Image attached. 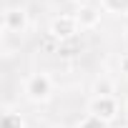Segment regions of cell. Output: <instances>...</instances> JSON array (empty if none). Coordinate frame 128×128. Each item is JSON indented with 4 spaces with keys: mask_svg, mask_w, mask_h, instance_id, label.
Instances as JSON below:
<instances>
[{
    "mask_svg": "<svg viewBox=\"0 0 128 128\" xmlns=\"http://www.w3.org/2000/svg\"><path fill=\"white\" fill-rule=\"evenodd\" d=\"M53 96V80L48 73H33L25 80V98L33 103H48Z\"/></svg>",
    "mask_w": 128,
    "mask_h": 128,
    "instance_id": "cell-1",
    "label": "cell"
},
{
    "mask_svg": "<svg viewBox=\"0 0 128 128\" xmlns=\"http://www.w3.org/2000/svg\"><path fill=\"white\" fill-rule=\"evenodd\" d=\"M80 25H78V18L76 15H58L53 23H50V35H55L60 43H66V40H73L78 35Z\"/></svg>",
    "mask_w": 128,
    "mask_h": 128,
    "instance_id": "cell-2",
    "label": "cell"
},
{
    "mask_svg": "<svg viewBox=\"0 0 128 128\" xmlns=\"http://www.w3.org/2000/svg\"><path fill=\"white\" fill-rule=\"evenodd\" d=\"M88 110H90V116L100 118V120L108 126L110 120L118 118V100H116V96H108V98H96V96H93Z\"/></svg>",
    "mask_w": 128,
    "mask_h": 128,
    "instance_id": "cell-3",
    "label": "cell"
},
{
    "mask_svg": "<svg viewBox=\"0 0 128 128\" xmlns=\"http://www.w3.org/2000/svg\"><path fill=\"white\" fill-rule=\"evenodd\" d=\"M3 30L5 33H25L28 30V10L25 8H8L3 15Z\"/></svg>",
    "mask_w": 128,
    "mask_h": 128,
    "instance_id": "cell-4",
    "label": "cell"
},
{
    "mask_svg": "<svg viewBox=\"0 0 128 128\" xmlns=\"http://www.w3.org/2000/svg\"><path fill=\"white\" fill-rule=\"evenodd\" d=\"M76 18H78L80 30H93V28H98V25H100V8L83 5V8H78Z\"/></svg>",
    "mask_w": 128,
    "mask_h": 128,
    "instance_id": "cell-5",
    "label": "cell"
},
{
    "mask_svg": "<svg viewBox=\"0 0 128 128\" xmlns=\"http://www.w3.org/2000/svg\"><path fill=\"white\" fill-rule=\"evenodd\" d=\"M93 93H96V98H108V96L116 93V83L108 76H100V78L93 80Z\"/></svg>",
    "mask_w": 128,
    "mask_h": 128,
    "instance_id": "cell-6",
    "label": "cell"
},
{
    "mask_svg": "<svg viewBox=\"0 0 128 128\" xmlns=\"http://www.w3.org/2000/svg\"><path fill=\"white\" fill-rule=\"evenodd\" d=\"M0 128H25V123H23L20 113L5 108V110H3V118H0Z\"/></svg>",
    "mask_w": 128,
    "mask_h": 128,
    "instance_id": "cell-7",
    "label": "cell"
},
{
    "mask_svg": "<svg viewBox=\"0 0 128 128\" xmlns=\"http://www.w3.org/2000/svg\"><path fill=\"white\" fill-rule=\"evenodd\" d=\"M100 8L108 13H128V0H100Z\"/></svg>",
    "mask_w": 128,
    "mask_h": 128,
    "instance_id": "cell-8",
    "label": "cell"
},
{
    "mask_svg": "<svg viewBox=\"0 0 128 128\" xmlns=\"http://www.w3.org/2000/svg\"><path fill=\"white\" fill-rule=\"evenodd\" d=\"M40 48H43V50H48V53H58V50H60V40H58L55 35L45 33V38L40 40Z\"/></svg>",
    "mask_w": 128,
    "mask_h": 128,
    "instance_id": "cell-9",
    "label": "cell"
},
{
    "mask_svg": "<svg viewBox=\"0 0 128 128\" xmlns=\"http://www.w3.org/2000/svg\"><path fill=\"white\" fill-rule=\"evenodd\" d=\"M78 128H106V123H103L100 118H96V116H90V113H88V116L78 123Z\"/></svg>",
    "mask_w": 128,
    "mask_h": 128,
    "instance_id": "cell-10",
    "label": "cell"
},
{
    "mask_svg": "<svg viewBox=\"0 0 128 128\" xmlns=\"http://www.w3.org/2000/svg\"><path fill=\"white\" fill-rule=\"evenodd\" d=\"M76 38L73 40H66V43H60V50H58V55H63V58H70V55H76Z\"/></svg>",
    "mask_w": 128,
    "mask_h": 128,
    "instance_id": "cell-11",
    "label": "cell"
},
{
    "mask_svg": "<svg viewBox=\"0 0 128 128\" xmlns=\"http://www.w3.org/2000/svg\"><path fill=\"white\" fill-rule=\"evenodd\" d=\"M120 73H126V76H128V53L120 58Z\"/></svg>",
    "mask_w": 128,
    "mask_h": 128,
    "instance_id": "cell-12",
    "label": "cell"
},
{
    "mask_svg": "<svg viewBox=\"0 0 128 128\" xmlns=\"http://www.w3.org/2000/svg\"><path fill=\"white\" fill-rule=\"evenodd\" d=\"M73 3H76L78 8H83V5H90V0H73Z\"/></svg>",
    "mask_w": 128,
    "mask_h": 128,
    "instance_id": "cell-13",
    "label": "cell"
},
{
    "mask_svg": "<svg viewBox=\"0 0 128 128\" xmlns=\"http://www.w3.org/2000/svg\"><path fill=\"white\" fill-rule=\"evenodd\" d=\"M126 116H128V106H126Z\"/></svg>",
    "mask_w": 128,
    "mask_h": 128,
    "instance_id": "cell-14",
    "label": "cell"
}]
</instances>
